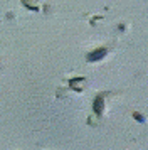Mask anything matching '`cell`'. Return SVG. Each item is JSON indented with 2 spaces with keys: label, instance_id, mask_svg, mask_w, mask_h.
<instances>
[{
  "label": "cell",
  "instance_id": "obj_2",
  "mask_svg": "<svg viewBox=\"0 0 148 150\" xmlns=\"http://www.w3.org/2000/svg\"><path fill=\"white\" fill-rule=\"evenodd\" d=\"M101 108H103V101H101V98H98L96 103H94V111H96V113H99Z\"/></svg>",
  "mask_w": 148,
  "mask_h": 150
},
{
  "label": "cell",
  "instance_id": "obj_1",
  "mask_svg": "<svg viewBox=\"0 0 148 150\" xmlns=\"http://www.w3.org/2000/svg\"><path fill=\"white\" fill-rule=\"evenodd\" d=\"M103 56H104V49H98V51H94V52H91L87 56V59L89 61H96V59H101Z\"/></svg>",
  "mask_w": 148,
  "mask_h": 150
}]
</instances>
